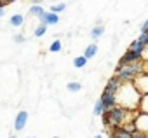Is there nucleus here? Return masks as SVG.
<instances>
[{"label":"nucleus","mask_w":148,"mask_h":138,"mask_svg":"<svg viewBox=\"0 0 148 138\" xmlns=\"http://www.w3.org/2000/svg\"><path fill=\"white\" fill-rule=\"evenodd\" d=\"M112 138H134V135L125 131L124 128H113L112 129Z\"/></svg>","instance_id":"12"},{"label":"nucleus","mask_w":148,"mask_h":138,"mask_svg":"<svg viewBox=\"0 0 148 138\" xmlns=\"http://www.w3.org/2000/svg\"><path fill=\"white\" fill-rule=\"evenodd\" d=\"M96 54H98V44H96V42H91V44L86 47V51H84V56H86L87 59H92Z\"/></svg>","instance_id":"15"},{"label":"nucleus","mask_w":148,"mask_h":138,"mask_svg":"<svg viewBox=\"0 0 148 138\" xmlns=\"http://www.w3.org/2000/svg\"><path fill=\"white\" fill-rule=\"evenodd\" d=\"M94 138H103V135H96V136H94Z\"/></svg>","instance_id":"32"},{"label":"nucleus","mask_w":148,"mask_h":138,"mask_svg":"<svg viewBox=\"0 0 148 138\" xmlns=\"http://www.w3.org/2000/svg\"><path fill=\"white\" fill-rule=\"evenodd\" d=\"M4 2H5V6H7V4H12L14 0H4Z\"/></svg>","instance_id":"31"},{"label":"nucleus","mask_w":148,"mask_h":138,"mask_svg":"<svg viewBox=\"0 0 148 138\" xmlns=\"http://www.w3.org/2000/svg\"><path fill=\"white\" fill-rule=\"evenodd\" d=\"M134 122H136V126H138V131H141L143 135L148 133V114H141V112H139V115H138V119H136Z\"/></svg>","instance_id":"9"},{"label":"nucleus","mask_w":148,"mask_h":138,"mask_svg":"<svg viewBox=\"0 0 148 138\" xmlns=\"http://www.w3.org/2000/svg\"><path fill=\"white\" fill-rule=\"evenodd\" d=\"M4 14H5V11H4V9H0V19L4 18Z\"/></svg>","instance_id":"29"},{"label":"nucleus","mask_w":148,"mask_h":138,"mask_svg":"<svg viewBox=\"0 0 148 138\" xmlns=\"http://www.w3.org/2000/svg\"><path fill=\"white\" fill-rule=\"evenodd\" d=\"M9 138H18V136H16V135H11V136H9Z\"/></svg>","instance_id":"33"},{"label":"nucleus","mask_w":148,"mask_h":138,"mask_svg":"<svg viewBox=\"0 0 148 138\" xmlns=\"http://www.w3.org/2000/svg\"><path fill=\"white\" fill-rule=\"evenodd\" d=\"M63 51V42L59 40V39H56V40H52L51 42V46H49V52H61Z\"/></svg>","instance_id":"21"},{"label":"nucleus","mask_w":148,"mask_h":138,"mask_svg":"<svg viewBox=\"0 0 148 138\" xmlns=\"http://www.w3.org/2000/svg\"><path fill=\"white\" fill-rule=\"evenodd\" d=\"M14 42H16V44H25V42H26V37H25L23 33H16V35H14Z\"/></svg>","instance_id":"24"},{"label":"nucleus","mask_w":148,"mask_h":138,"mask_svg":"<svg viewBox=\"0 0 148 138\" xmlns=\"http://www.w3.org/2000/svg\"><path fill=\"white\" fill-rule=\"evenodd\" d=\"M139 115V110H127V108H122V107H113V108H108L105 114H103V124L108 126V128H122L125 122L129 121H136Z\"/></svg>","instance_id":"1"},{"label":"nucleus","mask_w":148,"mask_h":138,"mask_svg":"<svg viewBox=\"0 0 148 138\" xmlns=\"http://www.w3.org/2000/svg\"><path fill=\"white\" fill-rule=\"evenodd\" d=\"M30 2H32V4H35V6H42L45 0H30Z\"/></svg>","instance_id":"27"},{"label":"nucleus","mask_w":148,"mask_h":138,"mask_svg":"<svg viewBox=\"0 0 148 138\" xmlns=\"http://www.w3.org/2000/svg\"><path fill=\"white\" fill-rule=\"evenodd\" d=\"M120 84H122V82L117 79V75H113V77H110V79H108V82L105 84V89H103V91L117 95V93H119V88H120Z\"/></svg>","instance_id":"8"},{"label":"nucleus","mask_w":148,"mask_h":138,"mask_svg":"<svg viewBox=\"0 0 148 138\" xmlns=\"http://www.w3.org/2000/svg\"><path fill=\"white\" fill-rule=\"evenodd\" d=\"M145 136H146V138H148V133H146V135H145Z\"/></svg>","instance_id":"37"},{"label":"nucleus","mask_w":148,"mask_h":138,"mask_svg":"<svg viewBox=\"0 0 148 138\" xmlns=\"http://www.w3.org/2000/svg\"><path fill=\"white\" fill-rule=\"evenodd\" d=\"M5 7V2H4V0H0V9H4Z\"/></svg>","instance_id":"28"},{"label":"nucleus","mask_w":148,"mask_h":138,"mask_svg":"<svg viewBox=\"0 0 148 138\" xmlns=\"http://www.w3.org/2000/svg\"><path fill=\"white\" fill-rule=\"evenodd\" d=\"M139 33H148V18L139 25Z\"/></svg>","instance_id":"26"},{"label":"nucleus","mask_w":148,"mask_h":138,"mask_svg":"<svg viewBox=\"0 0 148 138\" xmlns=\"http://www.w3.org/2000/svg\"><path fill=\"white\" fill-rule=\"evenodd\" d=\"M52 138H61V136H52Z\"/></svg>","instance_id":"36"},{"label":"nucleus","mask_w":148,"mask_h":138,"mask_svg":"<svg viewBox=\"0 0 148 138\" xmlns=\"http://www.w3.org/2000/svg\"><path fill=\"white\" fill-rule=\"evenodd\" d=\"M47 28H49L47 25H44V23H38V25L33 28V37H37V39H38V37H44V35L47 33Z\"/></svg>","instance_id":"18"},{"label":"nucleus","mask_w":148,"mask_h":138,"mask_svg":"<svg viewBox=\"0 0 148 138\" xmlns=\"http://www.w3.org/2000/svg\"><path fill=\"white\" fill-rule=\"evenodd\" d=\"M38 21L44 23V25H47V26H54V25L59 23V16H58L56 12H51V11L47 12V11H45V12L38 18Z\"/></svg>","instance_id":"7"},{"label":"nucleus","mask_w":148,"mask_h":138,"mask_svg":"<svg viewBox=\"0 0 148 138\" xmlns=\"http://www.w3.org/2000/svg\"><path fill=\"white\" fill-rule=\"evenodd\" d=\"M141 93L134 86V82H122L117 93V105L127 110H138L141 101Z\"/></svg>","instance_id":"2"},{"label":"nucleus","mask_w":148,"mask_h":138,"mask_svg":"<svg viewBox=\"0 0 148 138\" xmlns=\"http://www.w3.org/2000/svg\"><path fill=\"white\" fill-rule=\"evenodd\" d=\"M66 91L68 93H79V91H82V84L79 81H70L66 84Z\"/></svg>","instance_id":"17"},{"label":"nucleus","mask_w":148,"mask_h":138,"mask_svg":"<svg viewBox=\"0 0 148 138\" xmlns=\"http://www.w3.org/2000/svg\"><path fill=\"white\" fill-rule=\"evenodd\" d=\"M87 58L82 54V56H75V58H73V66H75V68H86L87 66Z\"/></svg>","instance_id":"20"},{"label":"nucleus","mask_w":148,"mask_h":138,"mask_svg":"<svg viewBox=\"0 0 148 138\" xmlns=\"http://www.w3.org/2000/svg\"><path fill=\"white\" fill-rule=\"evenodd\" d=\"M66 9V4H54V6H51V12H56V14H59V12H63Z\"/></svg>","instance_id":"23"},{"label":"nucleus","mask_w":148,"mask_h":138,"mask_svg":"<svg viewBox=\"0 0 148 138\" xmlns=\"http://www.w3.org/2000/svg\"><path fill=\"white\" fill-rule=\"evenodd\" d=\"M105 112H106V107H105L103 100H101V98H98V100L94 101V108H92V114H94L96 117H101Z\"/></svg>","instance_id":"13"},{"label":"nucleus","mask_w":148,"mask_h":138,"mask_svg":"<svg viewBox=\"0 0 148 138\" xmlns=\"http://www.w3.org/2000/svg\"><path fill=\"white\" fill-rule=\"evenodd\" d=\"M26 138H37V136H26Z\"/></svg>","instance_id":"34"},{"label":"nucleus","mask_w":148,"mask_h":138,"mask_svg":"<svg viewBox=\"0 0 148 138\" xmlns=\"http://www.w3.org/2000/svg\"><path fill=\"white\" fill-rule=\"evenodd\" d=\"M101 100H103V103H105L106 110H108V108L117 107V95H113V93H106V91H103Z\"/></svg>","instance_id":"10"},{"label":"nucleus","mask_w":148,"mask_h":138,"mask_svg":"<svg viewBox=\"0 0 148 138\" xmlns=\"http://www.w3.org/2000/svg\"><path fill=\"white\" fill-rule=\"evenodd\" d=\"M141 59H143V54H139V52H134V51L127 49V51L120 56L119 65H131V63H136V61H141Z\"/></svg>","instance_id":"4"},{"label":"nucleus","mask_w":148,"mask_h":138,"mask_svg":"<svg viewBox=\"0 0 148 138\" xmlns=\"http://www.w3.org/2000/svg\"><path fill=\"white\" fill-rule=\"evenodd\" d=\"M132 82H134V86L138 88V91H139L141 95H148V72L139 74Z\"/></svg>","instance_id":"5"},{"label":"nucleus","mask_w":148,"mask_h":138,"mask_svg":"<svg viewBox=\"0 0 148 138\" xmlns=\"http://www.w3.org/2000/svg\"><path fill=\"white\" fill-rule=\"evenodd\" d=\"M44 12H45V11H44V7H42V6H35V4H32V7H30V11H28V16H30V18H37V19H38Z\"/></svg>","instance_id":"16"},{"label":"nucleus","mask_w":148,"mask_h":138,"mask_svg":"<svg viewBox=\"0 0 148 138\" xmlns=\"http://www.w3.org/2000/svg\"><path fill=\"white\" fill-rule=\"evenodd\" d=\"M9 25L12 26V28H21L23 25H25V16L23 14H12L11 18H9Z\"/></svg>","instance_id":"11"},{"label":"nucleus","mask_w":148,"mask_h":138,"mask_svg":"<svg viewBox=\"0 0 148 138\" xmlns=\"http://www.w3.org/2000/svg\"><path fill=\"white\" fill-rule=\"evenodd\" d=\"M129 49H131V51H134V52H139V54H143V52H145V49H146V46H143V44H141V42L136 39V40H132V42L129 44Z\"/></svg>","instance_id":"19"},{"label":"nucleus","mask_w":148,"mask_h":138,"mask_svg":"<svg viewBox=\"0 0 148 138\" xmlns=\"http://www.w3.org/2000/svg\"><path fill=\"white\" fill-rule=\"evenodd\" d=\"M139 138H146V136H145V135H141V136H139Z\"/></svg>","instance_id":"35"},{"label":"nucleus","mask_w":148,"mask_h":138,"mask_svg":"<svg viewBox=\"0 0 148 138\" xmlns=\"http://www.w3.org/2000/svg\"><path fill=\"white\" fill-rule=\"evenodd\" d=\"M141 114H148V95H143L141 96V101H139V108H138Z\"/></svg>","instance_id":"22"},{"label":"nucleus","mask_w":148,"mask_h":138,"mask_svg":"<svg viewBox=\"0 0 148 138\" xmlns=\"http://www.w3.org/2000/svg\"><path fill=\"white\" fill-rule=\"evenodd\" d=\"M143 72H145V59L131 63V65H119L115 70V75L120 82H132Z\"/></svg>","instance_id":"3"},{"label":"nucleus","mask_w":148,"mask_h":138,"mask_svg":"<svg viewBox=\"0 0 148 138\" xmlns=\"http://www.w3.org/2000/svg\"><path fill=\"white\" fill-rule=\"evenodd\" d=\"M105 30H106V28H105L103 25H96L94 28H91V39L96 42L98 39H101V37L105 35Z\"/></svg>","instance_id":"14"},{"label":"nucleus","mask_w":148,"mask_h":138,"mask_svg":"<svg viewBox=\"0 0 148 138\" xmlns=\"http://www.w3.org/2000/svg\"><path fill=\"white\" fill-rule=\"evenodd\" d=\"M145 72H148V61H145Z\"/></svg>","instance_id":"30"},{"label":"nucleus","mask_w":148,"mask_h":138,"mask_svg":"<svg viewBox=\"0 0 148 138\" xmlns=\"http://www.w3.org/2000/svg\"><path fill=\"white\" fill-rule=\"evenodd\" d=\"M28 124V112L26 110H19L16 114V119H14V131H23Z\"/></svg>","instance_id":"6"},{"label":"nucleus","mask_w":148,"mask_h":138,"mask_svg":"<svg viewBox=\"0 0 148 138\" xmlns=\"http://www.w3.org/2000/svg\"><path fill=\"white\" fill-rule=\"evenodd\" d=\"M138 40H139V42H141L143 46H146V47H148V33H139Z\"/></svg>","instance_id":"25"}]
</instances>
